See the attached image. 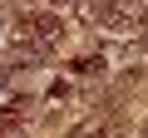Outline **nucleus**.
I'll return each mask as SVG.
<instances>
[{
  "label": "nucleus",
  "instance_id": "f257e3e1",
  "mask_svg": "<svg viewBox=\"0 0 148 138\" xmlns=\"http://www.w3.org/2000/svg\"><path fill=\"white\" fill-rule=\"evenodd\" d=\"M15 30H20V40H25V44H40V49H49V54H54V49H59V40H64V25H59L54 15H40V10L20 15V25H15Z\"/></svg>",
  "mask_w": 148,
  "mask_h": 138
},
{
  "label": "nucleus",
  "instance_id": "7ed1b4c3",
  "mask_svg": "<svg viewBox=\"0 0 148 138\" xmlns=\"http://www.w3.org/2000/svg\"><path fill=\"white\" fill-rule=\"evenodd\" d=\"M74 69H79V74L89 79V74H104V59H94V54H84V59H79V64H74Z\"/></svg>",
  "mask_w": 148,
  "mask_h": 138
},
{
  "label": "nucleus",
  "instance_id": "f03ea898",
  "mask_svg": "<svg viewBox=\"0 0 148 138\" xmlns=\"http://www.w3.org/2000/svg\"><path fill=\"white\" fill-rule=\"evenodd\" d=\"M123 118H109V123H89V128H74V138H123Z\"/></svg>",
  "mask_w": 148,
  "mask_h": 138
},
{
  "label": "nucleus",
  "instance_id": "20e7f679",
  "mask_svg": "<svg viewBox=\"0 0 148 138\" xmlns=\"http://www.w3.org/2000/svg\"><path fill=\"white\" fill-rule=\"evenodd\" d=\"M133 25H138V30H148V5H138V10H133Z\"/></svg>",
  "mask_w": 148,
  "mask_h": 138
}]
</instances>
